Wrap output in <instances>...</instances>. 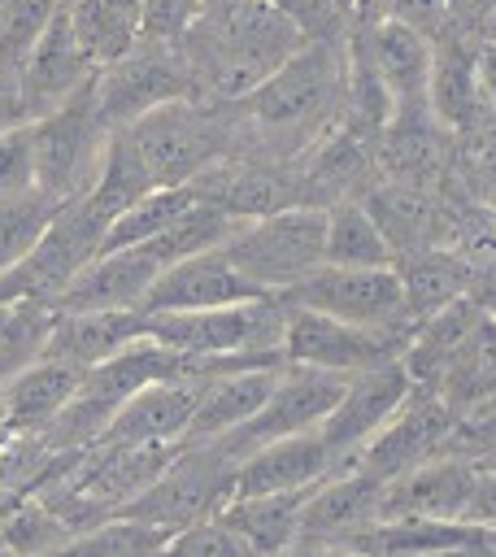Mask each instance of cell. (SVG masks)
Instances as JSON below:
<instances>
[{
  "instance_id": "obj_1",
  "label": "cell",
  "mask_w": 496,
  "mask_h": 557,
  "mask_svg": "<svg viewBox=\"0 0 496 557\" xmlns=\"http://www.w3.org/2000/svg\"><path fill=\"white\" fill-rule=\"evenodd\" d=\"M344 44L348 39L300 44L261 87H252L239 100L248 122L239 152L296 161L344 117V96H348Z\"/></svg>"
},
{
  "instance_id": "obj_2",
  "label": "cell",
  "mask_w": 496,
  "mask_h": 557,
  "mask_svg": "<svg viewBox=\"0 0 496 557\" xmlns=\"http://www.w3.org/2000/svg\"><path fill=\"white\" fill-rule=\"evenodd\" d=\"M244 104L239 100H209V96H183L170 104L148 109L131 126H122L144 157L157 187L191 183L222 157L239 152L244 144Z\"/></svg>"
},
{
  "instance_id": "obj_3",
  "label": "cell",
  "mask_w": 496,
  "mask_h": 557,
  "mask_svg": "<svg viewBox=\"0 0 496 557\" xmlns=\"http://www.w3.org/2000/svg\"><path fill=\"white\" fill-rule=\"evenodd\" d=\"M287 309L292 305L278 292L218 309H144V335L204 361L239 352H283Z\"/></svg>"
},
{
  "instance_id": "obj_4",
  "label": "cell",
  "mask_w": 496,
  "mask_h": 557,
  "mask_svg": "<svg viewBox=\"0 0 496 557\" xmlns=\"http://www.w3.org/2000/svg\"><path fill=\"white\" fill-rule=\"evenodd\" d=\"M113 126L100 117L96 78L83 83L74 96L52 104L48 113L30 117V148H35V187L57 200H74L96 183Z\"/></svg>"
},
{
  "instance_id": "obj_5",
  "label": "cell",
  "mask_w": 496,
  "mask_h": 557,
  "mask_svg": "<svg viewBox=\"0 0 496 557\" xmlns=\"http://www.w3.org/2000/svg\"><path fill=\"white\" fill-rule=\"evenodd\" d=\"M235 466L239 461L218 440H183L174 448V457L165 461V470L117 513L144 518L174 535V531L222 509V500L231 496V483H235Z\"/></svg>"
},
{
  "instance_id": "obj_6",
  "label": "cell",
  "mask_w": 496,
  "mask_h": 557,
  "mask_svg": "<svg viewBox=\"0 0 496 557\" xmlns=\"http://www.w3.org/2000/svg\"><path fill=\"white\" fill-rule=\"evenodd\" d=\"M109 222L87 205V196L61 200L35 248L0 274V305L9 300H44L57 305V296L78 278V270L104 248Z\"/></svg>"
},
{
  "instance_id": "obj_7",
  "label": "cell",
  "mask_w": 496,
  "mask_h": 557,
  "mask_svg": "<svg viewBox=\"0 0 496 557\" xmlns=\"http://www.w3.org/2000/svg\"><path fill=\"white\" fill-rule=\"evenodd\" d=\"M322 244H326V209L287 205L278 213L239 222L222 248L261 292H283L322 261Z\"/></svg>"
},
{
  "instance_id": "obj_8",
  "label": "cell",
  "mask_w": 496,
  "mask_h": 557,
  "mask_svg": "<svg viewBox=\"0 0 496 557\" xmlns=\"http://www.w3.org/2000/svg\"><path fill=\"white\" fill-rule=\"evenodd\" d=\"M278 296L287 305L318 309L326 318H344V322H361V326H396V331L418 326L405 309V287H400L396 265H331V261H318L309 274H300Z\"/></svg>"
},
{
  "instance_id": "obj_9",
  "label": "cell",
  "mask_w": 496,
  "mask_h": 557,
  "mask_svg": "<svg viewBox=\"0 0 496 557\" xmlns=\"http://www.w3.org/2000/svg\"><path fill=\"white\" fill-rule=\"evenodd\" d=\"M183 96H196V83L178 44L135 39L117 61L96 70V104L109 126H131L148 109Z\"/></svg>"
},
{
  "instance_id": "obj_10",
  "label": "cell",
  "mask_w": 496,
  "mask_h": 557,
  "mask_svg": "<svg viewBox=\"0 0 496 557\" xmlns=\"http://www.w3.org/2000/svg\"><path fill=\"white\" fill-rule=\"evenodd\" d=\"M344 383H348V374H339V370L283 361V370H278V379H274L265 405H261L248 422H239L235 431L218 435V444L239 461V457L252 453L257 444H270V440L292 435V431H309V426H318V422L331 413V405L339 400Z\"/></svg>"
},
{
  "instance_id": "obj_11",
  "label": "cell",
  "mask_w": 496,
  "mask_h": 557,
  "mask_svg": "<svg viewBox=\"0 0 496 557\" xmlns=\"http://www.w3.org/2000/svg\"><path fill=\"white\" fill-rule=\"evenodd\" d=\"M413 331H396V326H361V322H344V318H326L318 309H287V326H283V357L300 361V366H322V370H339V374H357L365 366L379 361H396L405 352Z\"/></svg>"
},
{
  "instance_id": "obj_12",
  "label": "cell",
  "mask_w": 496,
  "mask_h": 557,
  "mask_svg": "<svg viewBox=\"0 0 496 557\" xmlns=\"http://www.w3.org/2000/svg\"><path fill=\"white\" fill-rule=\"evenodd\" d=\"M383 518V479L344 461L300 500L292 553H339V544Z\"/></svg>"
},
{
  "instance_id": "obj_13",
  "label": "cell",
  "mask_w": 496,
  "mask_h": 557,
  "mask_svg": "<svg viewBox=\"0 0 496 557\" xmlns=\"http://www.w3.org/2000/svg\"><path fill=\"white\" fill-rule=\"evenodd\" d=\"M452 426H457V409L435 387L413 383L409 396L396 405V413L348 461L370 470V474H379V479H396L409 466L444 453L448 440H452Z\"/></svg>"
},
{
  "instance_id": "obj_14",
  "label": "cell",
  "mask_w": 496,
  "mask_h": 557,
  "mask_svg": "<svg viewBox=\"0 0 496 557\" xmlns=\"http://www.w3.org/2000/svg\"><path fill=\"white\" fill-rule=\"evenodd\" d=\"M452 157V131L422 100H400L374 139V170L387 183L439 187Z\"/></svg>"
},
{
  "instance_id": "obj_15",
  "label": "cell",
  "mask_w": 496,
  "mask_h": 557,
  "mask_svg": "<svg viewBox=\"0 0 496 557\" xmlns=\"http://www.w3.org/2000/svg\"><path fill=\"white\" fill-rule=\"evenodd\" d=\"M413 379L405 370V361H379V366H365L357 374H348L339 400L331 405V413L318 422V435L331 444V453L339 461H348L392 413L396 405L409 396Z\"/></svg>"
},
{
  "instance_id": "obj_16",
  "label": "cell",
  "mask_w": 496,
  "mask_h": 557,
  "mask_svg": "<svg viewBox=\"0 0 496 557\" xmlns=\"http://www.w3.org/2000/svg\"><path fill=\"white\" fill-rule=\"evenodd\" d=\"M479 466L461 453H435L396 479H383V518H452L466 522Z\"/></svg>"
},
{
  "instance_id": "obj_17",
  "label": "cell",
  "mask_w": 496,
  "mask_h": 557,
  "mask_svg": "<svg viewBox=\"0 0 496 557\" xmlns=\"http://www.w3.org/2000/svg\"><path fill=\"white\" fill-rule=\"evenodd\" d=\"M165 261L148 244H126V248H100L78 278L57 296L52 309H144L148 287Z\"/></svg>"
},
{
  "instance_id": "obj_18",
  "label": "cell",
  "mask_w": 496,
  "mask_h": 557,
  "mask_svg": "<svg viewBox=\"0 0 496 557\" xmlns=\"http://www.w3.org/2000/svg\"><path fill=\"white\" fill-rule=\"evenodd\" d=\"M248 296H265V292L218 244V248H200V252L170 261L148 287L144 309H218V305H235Z\"/></svg>"
},
{
  "instance_id": "obj_19",
  "label": "cell",
  "mask_w": 496,
  "mask_h": 557,
  "mask_svg": "<svg viewBox=\"0 0 496 557\" xmlns=\"http://www.w3.org/2000/svg\"><path fill=\"white\" fill-rule=\"evenodd\" d=\"M335 466H344V461L331 453V444L318 435V426L292 431V435H278V440H270V444H257L252 453L239 457L231 496L300 492V487H313L318 479H326Z\"/></svg>"
},
{
  "instance_id": "obj_20",
  "label": "cell",
  "mask_w": 496,
  "mask_h": 557,
  "mask_svg": "<svg viewBox=\"0 0 496 557\" xmlns=\"http://www.w3.org/2000/svg\"><path fill=\"white\" fill-rule=\"evenodd\" d=\"M204 374L191 379H157L148 387H139L135 396H126L117 405V413L109 418L104 435L109 444H183L196 400H200Z\"/></svg>"
},
{
  "instance_id": "obj_21",
  "label": "cell",
  "mask_w": 496,
  "mask_h": 557,
  "mask_svg": "<svg viewBox=\"0 0 496 557\" xmlns=\"http://www.w3.org/2000/svg\"><path fill=\"white\" fill-rule=\"evenodd\" d=\"M22 70V96H26V113L39 117L48 113L52 104H61L65 96H74L83 83L96 78V65L91 57L83 52L65 9L48 22V30L35 39V48L26 52V61L17 65Z\"/></svg>"
},
{
  "instance_id": "obj_22",
  "label": "cell",
  "mask_w": 496,
  "mask_h": 557,
  "mask_svg": "<svg viewBox=\"0 0 496 557\" xmlns=\"http://www.w3.org/2000/svg\"><path fill=\"white\" fill-rule=\"evenodd\" d=\"M483 30H470L461 22L448 17V26L431 39V74H426V104L431 113L457 131L461 122H470L483 100L474 87V48H479Z\"/></svg>"
},
{
  "instance_id": "obj_23",
  "label": "cell",
  "mask_w": 496,
  "mask_h": 557,
  "mask_svg": "<svg viewBox=\"0 0 496 557\" xmlns=\"http://www.w3.org/2000/svg\"><path fill=\"white\" fill-rule=\"evenodd\" d=\"M278 370H283V361L231 366V370L204 374V387H200V400H196L187 440H218V435L235 431L239 422H248V418L265 405V396H270Z\"/></svg>"
},
{
  "instance_id": "obj_24",
  "label": "cell",
  "mask_w": 496,
  "mask_h": 557,
  "mask_svg": "<svg viewBox=\"0 0 496 557\" xmlns=\"http://www.w3.org/2000/svg\"><path fill=\"white\" fill-rule=\"evenodd\" d=\"M139 335L144 309H57L39 357H61L87 370Z\"/></svg>"
},
{
  "instance_id": "obj_25",
  "label": "cell",
  "mask_w": 496,
  "mask_h": 557,
  "mask_svg": "<svg viewBox=\"0 0 496 557\" xmlns=\"http://www.w3.org/2000/svg\"><path fill=\"white\" fill-rule=\"evenodd\" d=\"M352 35L361 39L370 65L379 70V78L392 87L396 104L400 100H422L426 96V74H431V39L405 22L392 17H370V22H352Z\"/></svg>"
},
{
  "instance_id": "obj_26",
  "label": "cell",
  "mask_w": 496,
  "mask_h": 557,
  "mask_svg": "<svg viewBox=\"0 0 496 557\" xmlns=\"http://www.w3.org/2000/svg\"><path fill=\"white\" fill-rule=\"evenodd\" d=\"M83 383V366L61 361V357H35L17 374L0 383V405H4V426L9 431H44L61 405L74 396Z\"/></svg>"
},
{
  "instance_id": "obj_27",
  "label": "cell",
  "mask_w": 496,
  "mask_h": 557,
  "mask_svg": "<svg viewBox=\"0 0 496 557\" xmlns=\"http://www.w3.org/2000/svg\"><path fill=\"white\" fill-rule=\"evenodd\" d=\"M483 313H487V309H483L474 296H457L452 305L426 313V318L413 326V335H409V344H405V352H400L409 379L439 392V383H444L452 357L461 352L466 335L474 331V322H479Z\"/></svg>"
},
{
  "instance_id": "obj_28",
  "label": "cell",
  "mask_w": 496,
  "mask_h": 557,
  "mask_svg": "<svg viewBox=\"0 0 496 557\" xmlns=\"http://www.w3.org/2000/svg\"><path fill=\"white\" fill-rule=\"evenodd\" d=\"M405 287V309L413 322H422L426 313L452 305L457 296H470V278L474 265L461 248H418L392 261Z\"/></svg>"
},
{
  "instance_id": "obj_29",
  "label": "cell",
  "mask_w": 496,
  "mask_h": 557,
  "mask_svg": "<svg viewBox=\"0 0 496 557\" xmlns=\"http://www.w3.org/2000/svg\"><path fill=\"white\" fill-rule=\"evenodd\" d=\"M309 487L300 492H252V496H226L218 518L226 527H235L257 557L270 553H292L296 544V522H300V500Z\"/></svg>"
},
{
  "instance_id": "obj_30",
  "label": "cell",
  "mask_w": 496,
  "mask_h": 557,
  "mask_svg": "<svg viewBox=\"0 0 496 557\" xmlns=\"http://www.w3.org/2000/svg\"><path fill=\"white\" fill-rule=\"evenodd\" d=\"M444 187L496 213V109L483 104L470 122L452 131V157H448Z\"/></svg>"
},
{
  "instance_id": "obj_31",
  "label": "cell",
  "mask_w": 496,
  "mask_h": 557,
  "mask_svg": "<svg viewBox=\"0 0 496 557\" xmlns=\"http://www.w3.org/2000/svg\"><path fill=\"white\" fill-rule=\"evenodd\" d=\"M139 13H144V0H74V4H65V17L96 70L117 61L139 39Z\"/></svg>"
},
{
  "instance_id": "obj_32",
  "label": "cell",
  "mask_w": 496,
  "mask_h": 557,
  "mask_svg": "<svg viewBox=\"0 0 496 557\" xmlns=\"http://www.w3.org/2000/svg\"><path fill=\"white\" fill-rule=\"evenodd\" d=\"M439 396L457 413L496 400V313H483L474 322V331L466 335L461 352L452 357V366L439 383Z\"/></svg>"
},
{
  "instance_id": "obj_33",
  "label": "cell",
  "mask_w": 496,
  "mask_h": 557,
  "mask_svg": "<svg viewBox=\"0 0 496 557\" xmlns=\"http://www.w3.org/2000/svg\"><path fill=\"white\" fill-rule=\"evenodd\" d=\"M152 187H157V183H152L144 157L135 152L131 135H126L122 126H113L109 148H104V161H100V170H96V183L83 191L87 205H91L104 222H113L117 213H126V209H131L139 196H148Z\"/></svg>"
},
{
  "instance_id": "obj_34",
  "label": "cell",
  "mask_w": 496,
  "mask_h": 557,
  "mask_svg": "<svg viewBox=\"0 0 496 557\" xmlns=\"http://www.w3.org/2000/svg\"><path fill=\"white\" fill-rule=\"evenodd\" d=\"M322 261H331V265H392V248L361 200H339L326 209Z\"/></svg>"
},
{
  "instance_id": "obj_35",
  "label": "cell",
  "mask_w": 496,
  "mask_h": 557,
  "mask_svg": "<svg viewBox=\"0 0 496 557\" xmlns=\"http://www.w3.org/2000/svg\"><path fill=\"white\" fill-rule=\"evenodd\" d=\"M74 531L35 492H22L0 513V553H65Z\"/></svg>"
},
{
  "instance_id": "obj_36",
  "label": "cell",
  "mask_w": 496,
  "mask_h": 557,
  "mask_svg": "<svg viewBox=\"0 0 496 557\" xmlns=\"http://www.w3.org/2000/svg\"><path fill=\"white\" fill-rule=\"evenodd\" d=\"M196 187L191 183H174V187H152L148 196H139L126 213H117L104 231V248H126V244H144L161 231H170L191 205H196Z\"/></svg>"
},
{
  "instance_id": "obj_37",
  "label": "cell",
  "mask_w": 496,
  "mask_h": 557,
  "mask_svg": "<svg viewBox=\"0 0 496 557\" xmlns=\"http://www.w3.org/2000/svg\"><path fill=\"white\" fill-rule=\"evenodd\" d=\"M57 209H61V200L48 196L44 187H22V191L0 196V274L35 248V239L44 235V226L52 222Z\"/></svg>"
},
{
  "instance_id": "obj_38",
  "label": "cell",
  "mask_w": 496,
  "mask_h": 557,
  "mask_svg": "<svg viewBox=\"0 0 496 557\" xmlns=\"http://www.w3.org/2000/svg\"><path fill=\"white\" fill-rule=\"evenodd\" d=\"M170 531L131 518V513H109L96 527H87L83 535H74L65 544V553H91V557H148V553H165Z\"/></svg>"
},
{
  "instance_id": "obj_39",
  "label": "cell",
  "mask_w": 496,
  "mask_h": 557,
  "mask_svg": "<svg viewBox=\"0 0 496 557\" xmlns=\"http://www.w3.org/2000/svg\"><path fill=\"white\" fill-rule=\"evenodd\" d=\"M61 9V0H0V61L22 65Z\"/></svg>"
},
{
  "instance_id": "obj_40",
  "label": "cell",
  "mask_w": 496,
  "mask_h": 557,
  "mask_svg": "<svg viewBox=\"0 0 496 557\" xmlns=\"http://www.w3.org/2000/svg\"><path fill=\"white\" fill-rule=\"evenodd\" d=\"M165 553H178V557H257L252 544L235 527H226L218 513H209V518L174 531L170 544H165Z\"/></svg>"
},
{
  "instance_id": "obj_41",
  "label": "cell",
  "mask_w": 496,
  "mask_h": 557,
  "mask_svg": "<svg viewBox=\"0 0 496 557\" xmlns=\"http://www.w3.org/2000/svg\"><path fill=\"white\" fill-rule=\"evenodd\" d=\"M370 17H392L435 39L448 26V0H357L352 22H370Z\"/></svg>"
},
{
  "instance_id": "obj_42",
  "label": "cell",
  "mask_w": 496,
  "mask_h": 557,
  "mask_svg": "<svg viewBox=\"0 0 496 557\" xmlns=\"http://www.w3.org/2000/svg\"><path fill=\"white\" fill-rule=\"evenodd\" d=\"M444 453H461L474 466H496V400L457 413V426Z\"/></svg>"
},
{
  "instance_id": "obj_43",
  "label": "cell",
  "mask_w": 496,
  "mask_h": 557,
  "mask_svg": "<svg viewBox=\"0 0 496 557\" xmlns=\"http://www.w3.org/2000/svg\"><path fill=\"white\" fill-rule=\"evenodd\" d=\"M35 187V148H30V122H17L0 131V196Z\"/></svg>"
},
{
  "instance_id": "obj_44",
  "label": "cell",
  "mask_w": 496,
  "mask_h": 557,
  "mask_svg": "<svg viewBox=\"0 0 496 557\" xmlns=\"http://www.w3.org/2000/svg\"><path fill=\"white\" fill-rule=\"evenodd\" d=\"M17 122H30L26 96H22V70L9 65V61H0V131H9Z\"/></svg>"
},
{
  "instance_id": "obj_45",
  "label": "cell",
  "mask_w": 496,
  "mask_h": 557,
  "mask_svg": "<svg viewBox=\"0 0 496 557\" xmlns=\"http://www.w3.org/2000/svg\"><path fill=\"white\" fill-rule=\"evenodd\" d=\"M466 522L496 527V466H479V474H474V496H470V509H466Z\"/></svg>"
},
{
  "instance_id": "obj_46",
  "label": "cell",
  "mask_w": 496,
  "mask_h": 557,
  "mask_svg": "<svg viewBox=\"0 0 496 557\" xmlns=\"http://www.w3.org/2000/svg\"><path fill=\"white\" fill-rule=\"evenodd\" d=\"M474 87L487 109H496V35H483L474 48Z\"/></svg>"
},
{
  "instance_id": "obj_47",
  "label": "cell",
  "mask_w": 496,
  "mask_h": 557,
  "mask_svg": "<svg viewBox=\"0 0 496 557\" xmlns=\"http://www.w3.org/2000/svg\"><path fill=\"white\" fill-rule=\"evenodd\" d=\"M492 13H496V0H448V17L470 30H483Z\"/></svg>"
},
{
  "instance_id": "obj_48",
  "label": "cell",
  "mask_w": 496,
  "mask_h": 557,
  "mask_svg": "<svg viewBox=\"0 0 496 557\" xmlns=\"http://www.w3.org/2000/svg\"><path fill=\"white\" fill-rule=\"evenodd\" d=\"M0 426H4V405H0Z\"/></svg>"
},
{
  "instance_id": "obj_49",
  "label": "cell",
  "mask_w": 496,
  "mask_h": 557,
  "mask_svg": "<svg viewBox=\"0 0 496 557\" xmlns=\"http://www.w3.org/2000/svg\"><path fill=\"white\" fill-rule=\"evenodd\" d=\"M61 4H74V0H61Z\"/></svg>"
},
{
  "instance_id": "obj_50",
  "label": "cell",
  "mask_w": 496,
  "mask_h": 557,
  "mask_svg": "<svg viewBox=\"0 0 496 557\" xmlns=\"http://www.w3.org/2000/svg\"><path fill=\"white\" fill-rule=\"evenodd\" d=\"M492 222H496V213H492Z\"/></svg>"
}]
</instances>
